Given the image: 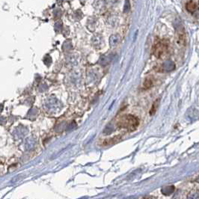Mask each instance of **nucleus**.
I'll return each instance as SVG.
<instances>
[{
  "instance_id": "1",
  "label": "nucleus",
  "mask_w": 199,
  "mask_h": 199,
  "mask_svg": "<svg viewBox=\"0 0 199 199\" xmlns=\"http://www.w3.org/2000/svg\"><path fill=\"white\" fill-rule=\"evenodd\" d=\"M139 124V121L136 117L131 115H124L119 119L118 126L120 128L126 129L129 131H133Z\"/></svg>"
},
{
  "instance_id": "2",
  "label": "nucleus",
  "mask_w": 199,
  "mask_h": 199,
  "mask_svg": "<svg viewBox=\"0 0 199 199\" xmlns=\"http://www.w3.org/2000/svg\"><path fill=\"white\" fill-rule=\"evenodd\" d=\"M167 49V44L163 41H159L157 43H156L155 45H154L153 52H154V55L156 58H160L166 53Z\"/></svg>"
},
{
  "instance_id": "3",
  "label": "nucleus",
  "mask_w": 199,
  "mask_h": 199,
  "mask_svg": "<svg viewBox=\"0 0 199 199\" xmlns=\"http://www.w3.org/2000/svg\"><path fill=\"white\" fill-rule=\"evenodd\" d=\"M176 41L177 44H178L180 47H183V46L186 45V34L184 29H183L181 25H180L179 27L177 28Z\"/></svg>"
},
{
  "instance_id": "4",
  "label": "nucleus",
  "mask_w": 199,
  "mask_h": 199,
  "mask_svg": "<svg viewBox=\"0 0 199 199\" xmlns=\"http://www.w3.org/2000/svg\"><path fill=\"white\" fill-rule=\"evenodd\" d=\"M121 139V136H115L110 139H106V141H104L103 144V145H112V144H114L117 142H118Z\"/></svg>"
},
{
  "instance_id": "5",
  "label": "nucleus",
  "mask_w": 199,
  "mask_h": 199,
  "mask_svg": "<svg viewBox=\"0 0 199 199\" xmlns=\"http://www.w3.org/2000/svg\"><path fill=\"white\" fill-rule=\"evenodd\" d=\"M113 57L114 56L112 55L102 56L100 59V64H102V65H106V64H109V63L112 62V59H113Z\"/></svg>"
},
{
  "instance_id": "6",
  "label": "nucleus",
  "mask_w": 199,
  "mask_h": 199,
  "mask_svg": "<svg viewBox=\"0 0 199 199\" xmlns=\"http://www.w3.org/2000/svg\"><path fill=\"white\" fill-rule=\"evenodd\" d=\"M121 37L118 35H113L110 37L109 38V44L112 47H115L116 45H118L119 42H120Z\"/></svg>"
},
{
  "instance_id": "7",
  "label": "nucleus",
  "mask_w": 199,
  "mask_h": 199,
  "mask_svg": "<svg viewBox=\"0 0 199 199\" xmlns=\"http://www.w3.org/2000/svg\"><path fill=\"white\" fill-rule=\"evenodd\" d=\"M163 70L164 71H171L175 68V64L172 62H166L163 64Z\"/></svg>"
},
{
  "instance_id": "8",
  "label": "nucleus",
  "mask_w": 199,
  "mask_h": 199,
  "mask_svg": "<svg viewBox=\"0 0 199 199\" xmlns=\"http://www.w3.org/2000/svg\"><path fill=\"white\" fill-rule=\"evenodd\" d=\"M174 189L175 188L174 186H168L163 187L162 189H161V192H162V193L164 194V195H168L174 193Z\"/></svg>"
},
{
  "instance_id": "9",
  "label": "nucleus",
  "mask_w": 199,
  "mask_h": 199,
  "mask_svg": "<svg viewBox=\"0 0 199 199\" xmlns=\"http://www.w3.org/2000/svg\"><path fill=\"white\" fill-rule=\"evenodd\" d=\"M187 198L190 199H199V190L193 189L189 193Z\"/></svg>"
},
{
  "instance_id": "10",
  "label": "nucleus",
  "mask_w": 199,
  "mask_h": 199,
  "mask_svg": "<svg viewBox=\"0 0 199 199\" xmlns=\"http://www.w3.org/2000/svg\"><path fill=\"white\" fill-rule=\"evenodd\" d=\"M159 100H160L159 99L156 100L155 101H154V103H153L152 106H151V111H150V115H154V114L156 113V110H157L158 109V106H159Z\"/></svg>"
},
{
  "instance_id": "11",
  "label": "nucleus",
  "mask_w": 199,
  "mask_h": 199,
  "mask_svg": "<svg viewBox=\"0 0 199 199\" xmlns=\"http://www.w3.org/2000/svg\"><path fill=\"white\" fill-rule=\"evenodd\" d=\"M196 4H195L193 1L189 2L186 4V9L187 11H189V12H194V11L196 10Z\"/></svg>"
},
{
  "instance_id": "12",
  "label": "nucleus",
  "mask_w": 199,
  "mask_h": 199,
  "mask_svg": "<svg viewBox=\"0 0 199 199\" xmlns=\"http://www.w3.org/2000/svg\"><path fill=\"white\" fill-rule=\"evenodd\" d=\"M151 86H152V81L149 79H145V81L144 82V88L145 89H148L149 88H151Z\"/></svg>"
},
{
  "instance_id": "13",
  "label": "nucleus",
  "mask_w": 199,
  "mask_h": 199,
  "mask_svg": "<svg viewBox=\"0 0 199 199\" xmlns=\"http://www.w3.org/2000/svg\"><path fill=\"white\" fill-rule=\"evenodd\" d=\"M198 181H199V178H198Z\"/></svg>"
}]
</instances>
